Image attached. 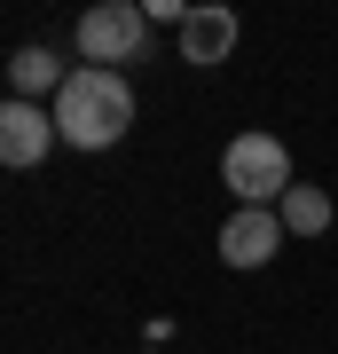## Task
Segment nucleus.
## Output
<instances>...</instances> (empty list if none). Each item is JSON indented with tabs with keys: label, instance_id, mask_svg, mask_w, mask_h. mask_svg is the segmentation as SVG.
I'll list each match as a JSON object with an SVG mask.
<instances>
[{
	"label": "nucleus",
	"instance_id": "6",
	"mask_svg": "<svg viewBox=\"0 0 338 354\" xmlns=\"http://www.w3.org/2000/svg\"><path fill=\"white\" fill-rule=\"evenodd\" d=\"M228 48H236V16L228 8H189L181 16V64H228Z\"/></svg>",
	"mask_w": 338,
	"mask_h": 354
},
{
	"label": "nucleus",
	"instance_id": "1",
	"mask_svg": "<svg viewBox=\"0 0 338 354\" xmlns=\"http://www.w3.org/2000/svg\"><path fill=\"white\" fill-rule=\"evenodd\" d=\"M48 118H55V142H71V150H111L134 127V87H126V71L71 64V79L48 102Z\"/></svg>",
	"mask_w": 338,
	"mask_h": 354
},
{
	"label": "nucleus",
	"instance_id": "8",
	"mask_svg": "<svg viewBox=\"0 0 338 354\" xmlns=\"http://www.w3.org/2000/svg\"><path fill=\"white\" fill-rule=\"evenodd\" d=\"M276 213H283V236H323L330 228V197L314 189V181H291V197L276 205Z\"/></svg>",
	"mask_w": 338,
	"mask_h": 354
},
{
	"label": "nucleus",
	"instance_id": "4",
	"mask_svg": "<svg viewBox=\"0 0 338 354\" xmlns=\"http://www.w3.org/2000/svg\"><path fill=\"white\" fill-rule=\"evenodd\" d=\"M276 252H283V213L276 205H236L220 221V260L228 268H267Z\"/></svg>",
	"mask_w": 338,
	"mask_h": 354
},
{
	"label": "nucleus",
	"instance_id": "3",
	"mask_svg": "<svg viewBox=\"0 0 338 354\" xmlns=\"http://www.w3.org/2000/svg\"><path fill=\"white\" fill-rule=\"evenodd\" d=\"M142 48H150V8H134V0H102V8L79 16V55H87L95 71L134 64Z\"/></svg>",
	"mask_w": 338,
	"mask_h": 354
},
{
	"label": "nucleus",
	"instance_id": "7",
	"mask_svg": "<svg viewBox=\"0 0 338 354\" xmlns=\"http://www.w3.org/2000/svg\"><path fill=\"white\" fill-rule=\"evenodd\" d=\"M63 79H71V64H55V48H16V55H8V87L24 95V102H39V95L55 102Z\"/></svg>",
	"mask_w": 338,
	"mask_h": 354
},
{
	"label": "nucleus",
	"instance_id": "2",
	"mask_svg": "<svg viewBox=\"0 0 338 354\" xmlns=\"http://www.w3.org/2000/svg\"><path fill=\"white\" fill-rule=\"evenodd\" d=\"M220 181L236 189V205H283L291 197V150L276 134H236L220 150Z\"/></svg>",
	"mask_w": 338,
	"mask_h": 354
},
{
	"label": "nucleus",
	"instance_id": "9",
	"mask_svg": "<svg viewBox=\"0 0 338 354\" xmlns=\"http://www.w3.org/2000/svg\"><path fill=\"white\" fill-rule=\"evenodd\" d=\"M142 354H158V346H142Z\"/></svg>",
	"mask_w": 338,
	"mask_h": 354
},
{
	"label": "nucleus",
	"instance_id": "5",
	"mask_svg": "<svg viewBox=\"0 0 338 354\" xmlns=\"http://www.w3.org/2000/svg\"><path fill=\"white\" fill-rule=\"evenodd\" d=\"M48 150H55V118L39 111V102L8 95L0 102V165H39Z\"/></svg>",
	"mask_w": 338,
	"mask_h": 354
}]
</instances>
